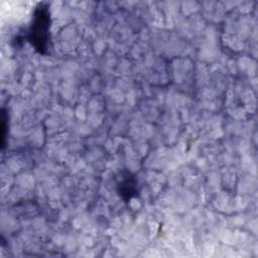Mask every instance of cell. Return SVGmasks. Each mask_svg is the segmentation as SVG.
<instances>
[{
  "mask_svg": "<svg viewBox=\"0 0 258 258\" xmlns=\"http://www.w3.org/2000/svg\"><path fill=\"white\" fill-rule=\"evenodd\" d=\"M50 12L47 3H39L32 15L27 39L40 54H47L50 42Z\"/></svg>",
  "mask_w": 258,
  "mask_h": 258,
  "instance_id": "cell-1",
  "label": "cell"
},
{
  "mask_svg": "<svg viewBox=\"0 0 258 258\" xmlns=\"http://www.w3.org/2000/svg\"><path fill=\"white\" fill-rule=\"evenodd\" d=\"M118 192L120 196L125 200L128 201L131 198L137 196L138 189H137V180L136 178L128 174L124 179H122L118 184Z\"/></svg>",
  "mask_w": 258,
  "mask_h": 258,
  "instance_id": "cell-2",
  "label": "cell"
}]
</instances>
